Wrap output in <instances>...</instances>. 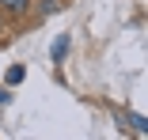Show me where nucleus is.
<instances>
[{"label":"nucleus","instance_id":"f03ea898","mask_svg":"<svg viewBox=\"0 0 148 140\" xmlns=\"http://www.w3.org/2000/svg\"><path fill=\"white\" fill-rule=\"evenodd\" d=\"M122 121H125V125H129L137 136H148V118H144V114H125Z\"/></svg>","mask_w":148,"mask_h":140},{"label":"nucleus","instance_id":"39448f33","mask_svg":"<svg viewBox=\"0 0 148 140\" xmlns=\"http://www.w3.org/2000/svg\"><path fill=\"white\" fill-rule=\"evenodd\" d=\"M23 76H27L23 65H12V68H8V83H12V87H15V83H23Z\"/></svg>","mask_w":148,"mask_h":140},{"label":"nucleus","instance_id":"20e7f679","mask_svg":"<svg viewBox=\"0 0 148 140\" xmlns=\"http://www.w3.org/2000/svg\"><path fill=\"white\" fill-rule=\"evenodd\" d=\"M65 4H61V0H38V12L42 15H53V12H61Z\"/></svg>","mask_w":148,"mask_h":140},{"label":"nucleus","instance_id":"7ed1b4c3","mask_svg":"<svg viewBox=\"0 0 148 140\" xmlns=\"http://www.w3.org/2000/svg\"><path fill=\"white\" fill-rule=\"evenodd\" d=\"M65 53H69V34H61L53 42V49H49V57H53V65H61L65 61Z\"/></svg>","mask_w":148,"mask_h":140},{"label":"nucleus","instance_id":"f257e3e1","mask_svg":"<svg viewBox=\"0 0 148 140\" xmlns=\"http://www.w3.org/2000/svg\"><path fill=\"white\" fill-rule=\"evenodd\" d=\"M31 4H34V0H0V12H8V15H27V12H31Z\"/></svg>","mask_w":148,"mask_h":140}]
</instances>
